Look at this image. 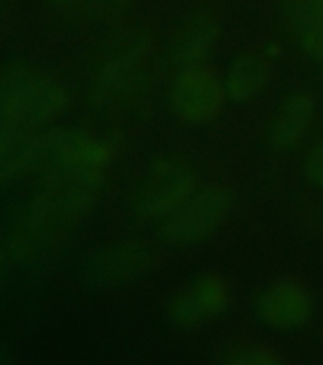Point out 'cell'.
Wrapping results in <instances>:
<instances>
[{
    "mask_svg": "<svg viewBox=\"0 0 323 365\" xmlns=\"http://www.w3.org/2000/svg\"><path fill=\"white\" fill-rule=\"evenodd\" d=\"M156 46V31L145 17L128 14L108 23L96 73L97 93L103 101H131L141 96Z\"/></svg>",
    "mask_w": 323,
    "mask_h": 365,
    "instance_id": "1",
    "label": "cell"
},
{
    "mask_svg": "<svg viewBox=\"0 0 323 365\" xmlns=\"http://www.w3.org/2000/svg\"><path fill=\"white\" fill-rule=\"evenodd\" d=\"M200 187L198 171L179 154L158 156L147 165L130 198L131 215L141 222H160Z\"/></svg>",
    "mask_w": 323,
    "mask_h": 365,
    "instance_id": "2",
    "label": "cell"
},
{
    "mask_svg": "<svg viewBox=\"0 0 323 365\" xmlns=\"http://www.w3.org/2000/svg\"><path fill=\"white\" fill-rule=\"evenodd\" d=\"M236 194L221 181L200 185L171 215L158 222L162 242L173 247H193L210 240L232 215Z\"/></svg>",
    "mask_w": 323,
    "mask_h": 365,
    "instance_id": "3",
    "label": "cell"
},
{
    "mask_svg": "<svg viewBox=\"0 0 323 365\" xmlns=\"http://www.w3.org/2000/svg\"><path fill=\"white\" fill-rule=\"evenodd\" d=\"M225 74L207 63L177 68L168 90V107L181 124L190 128L213 124L227 105Z\"/></svg>",
    "mask_w": 323,
    "mask_h": 365,
    "instance_id": "4",
    "label": "cell"
},
{
    "mask_svg": "<svg viewBox=\"0 0 323 365\" xmlns=\"http://www.w3.org/2000/svg\"><path fill=\"white\" fill-rule=\"evenodd\" d=\"M67 103V90L50 74L25 67L0 74V108L10 110V116L44 124L65 113Z\"/></svg>",
    "mask_w": 323,
    "mask_h": 365,
    "instance_id": "5",
    "label": "cell"
},
{
    "mask_svg": "<svg viewBox=\"0 0 323 365\" xmlns=\"http://www.w3.org/2000/svg\"><path fill=\"white\" fill-rule=\"evenodd\" d=\"M222 34L221 11L210 2L188 8L171 29L165 56L173 68L207 63Z\"/></svg>",
    "mask_w": 323,
    "mask_h": 365,
    "instance_id": "6",
    "label": "cell"
},
{
    "mask_svg": "<svg viewBox=\"0 0 323 365\" xmlns=\"http://www.w3.org/2000/svg\"><path fill=\"white\" fill-rule=\"evenodd\" d=\"M230 302L232 291L227 278L219 272H204L171 297L165 314L170 324L179 329H196L221 318Z\"/></svg>",
    "mask_w": 323,
    "mask_h": 365,
    "instance_id": "7",
    "label": "cell"
},
{
    "mask_svg": "<svg viewBox=\"0 0 323 365\" xmlns=\"http://www.w3.org/2000/svg\"><path fill=\"white\" fill-rule=\"evenodd\" d=\"M314 295L299 279L270 282L257 295L255 314L262 325L276 331L301 329L314 316Z\"/></svg>",
    "mask_w": 323,
    "mask_h": 365,
    "instance_id": "8",
    "label": "cell"
},
{
    "mask_svg": "<svg viewBox=\"0 0 323 365\" xmlns=\"http://www.w3.org/2000/svg\"><path fill=\"white\" fill-rule=\"evenodd\" d=\"M156 262V251L143 240L108 242L91 259V272L103 284L124 285L147 276Z\"/></svg>",
    "mask_w": 323,
    "mask_h": 365,
    "instance_id": "9",
    "label": "cell"
},
{
    "mask_svg": "<svg viewBox=\"0 0 323 365\" xmlns=\"http://www.w3.org/2000/svg\"><path fill=\"white\" fill-rule=\"evenodd\" d=\"M316 99L308 90H295L280 101L268 124V143L287 153L301 145L312 130Z\"/></svg>",
    "mask_w": 323,
    "mask_h": 365,
    "instance_id": "10",
    "label": "cell"
},
{
    "mask_svg": "<svg viewBox=\"0 0 323 365\" xmlns=\"http://www.w3.org/2000/svg\"><path fill=\"white\" fill-rule=\"evenodd\" d=\"M274 48H250L240 51L225 73L228 99L236 103H250L261 97L272 82Z\"/></svg>",
    "mask_w": 323,
    "mask_h": 365,
    "instance_id": "11",
    "label": "cell"
},
{
    "mask_svg": "<svg viewBox=\"0 0 323 365\" xmlns=\"http://www.w3.org/2000/svg\"><path fill=\"white\" fill-rule=\"evenodd\" d=\"M285 31L304 53L323 57V0H274Z\"/></svg>",
    "mask_w": 323,
    "mask_h": 365,
    "instance_id": "12",
    "label": "cell"
},
{
    "mask_svg": "<svg viewBox=\"0 0 323 365\" xmlns=\"http://www.w3.org/2000/svg\"><path fill=\"white\" fill-rule=\"evenodd\" d=\"M135 0H46L51 10L76 21L113 23L131 14Z\"/></svg>",
    "mask_w": 323,
    "mask_h": 365,
    "instance_id": "13",
    "label": "cell"
},
{
    "mask_svg": "<svg viewBox=\"0 0 323 365\" xmlns=\"http://www.w3.org/2000/svg\"><path fill=\"white\" fill-rule=\"evenodd\" d=\"M221 361L230 365H280L284 364V356L267 342L236 339L222 346Z\"/></svg>",
    "mask_w": 323,
    "mask_h": 365,
    "instance_id": "14",
    "label": "cell"
},
{
    "mask_svg": "<svg viewBox=\"0 0 323 365\" xmlns=\"http://www.w3.org/2000/svg\"><path fill=\"white\" fill-rule=\"evenodd\" d=\"M304 171L312 185L323 188V139L314 143L304 160Z\"/></svg>",
    "mask_w": 323,
    "mask_h": 365,
    "instance_id": "15",
    "label": "cell"
},
{
    "mask_svg": "<svg viewBox=\"0 0 323 365\" xmlns=\"http://www.w3.org/2000/svg\"><path fill=\"white\" fill-rule=\"evenodd\" d=\"M319 61H322V65H323V57H322V59H319Z\"/></svg>",
    "mask_w": 323,
    "mask_h": 365,
    "instance_id": "16",
    "label": "cell"
}]
</instances>
